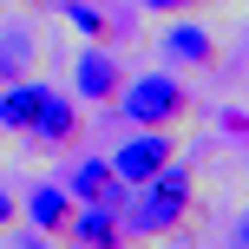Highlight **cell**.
Wrapping results in <instances>:
<instances>
[{
	"label": "cell",
	"instance_id": "7",
	"mask_svg": "<svg viewBox=\"0 0 249 249\" xmlns=\"http://www.w3.org/2000/svg\"><path fill=\"white\" fill-rule=\"evenodd\" d=\"M66 197H72V203H105V210H124L131 184L112 171V158H72V171H66Z\"/></svg>",
	"mask_w": 249,
	"mask_h": 249
},
{
	"label": "cell",
	"instance_id": "10",
	"mask_svg": "<svg viewBox=\"0 0 249 249\" xmlns=\"http://www.w3.org/2000/svg\"><path fill=\"white\" fill-rule=\"evenodd\" d=\"M66 243H92V249L124 243V223H118V210H105V203H79L72 223H66Z\"/></svg>",
	"mask_w": 249,
	"mask_h": 249
},
{
	"label": "cell",
	"instance_id": "3",
	"mask_svg": "<svg viewBox=\"0 0 249 249\" xmlns=\"http://www.w3.org/2000/svg\"><path fill=\"white\" fill-rule=\"evenodd\" d=\"M124 86V59L112 53V39H92L72 53V99L79 105H112Z\"/></svg>",
	"mask_w": 249,
	"mask_h": 249
},
{
	"label": "cell",
	"instance_id": "9",
	"mask_svg": "<svg viewBox=\"0 0 249 249\" xmlns=\"http://www.w3.org/2000/svg\"><path fill=\"white\" fill-rule=\"evenodd\" d=\"M20 210H26V223H33V236H66V223H72L79 203L66 197V184H33Z\"/></svg>",
	"mask_w": 249,
	"mask_h": 249
},
{
	"label": "cell",
	"instance_id": "8",
	"mask_svg": "<svg viewBox=\"0 0 249 249\" xmlns=\"http://www.w3.org/2000/svg\"><path fill=\"white\" fill-rule=\"evenodd\" d=\"M46 79H0V131H7V138H26V124H33L39 118V105H46Z\"/></svg>",
	"mask_w": 249,
	"mask_h": 249
},
{
	"label": "cell",
	"instance_id": "6",
	"mask_svg": "<svg viewBox=\"0 0 249 249\" xmlns=\"http://www.w3.org/2000/svg\"><path fill=\"white\" fill-rule=\"evenodd\" d=\"M158 53H164L171 66H190V72H203V66H216V59H223V39H216L203 20H190V13H171V26L158 33Z\"/></svg>",
	"mask_w": 249,
	"mask_h": 249
},
{
	"label": "cell",
	"instance_id": "14",
	"mask_svg": "<svg viewBox=\"0 0 249 249\" xmlns=\"http://www.w3.org/2000/svg\"><path fill=\"white\" fill-rule=\"evenodd\" d=\"M223 131L236 138V144H243V138H249V112H243V105H230V112H223Z\"/></svg>",
	"mask_w": 249,
	"mask_h": 249
},
{
	"label": "cell",
	"instance_id": "11",
	"mask_svg": "<svg viewBox=\"0 0 249 249\" xmlns=\"http://www.w3.org/2000/svg\"><path fill=\"white\" fill-rule=\"evenodd\" d=\"M66 26H72L79 39H112V13L99 7V0H59Z\"/></svg>",
	"mask_w": 249,
	"mask_h": 249
},
{
	"label": "cell",
	"instance_id": "5",
	"mask_svg": "<svg viewBox=\"0 0 249 249\" xmlns=\"http://www.w3.org/2000/svg\"><path fill=\"white\" fill-rule=\"evenodd\" d=\"M171 158H184V144H177V131H151V124H131V138L112 151V171L124 184H144L151 171H164Z\"/></svg>",
	"mask_w": 249,
	"mask_h": 249
},
{
	"label": "cell",
	"instance_id": "16",
	"mask_svg": "<svg viewBox=\"0 0 249 249\" xmlns=\"http://www.w3.org/2000/svg\"><path fill=\"white\" fill-rule=\"evenodd\" d=\"M7 7H26V13H33V7H46V0H7Z\"/></svg>",
	"mask_w": 249,
	"mask_h": 249
},
{
	"label": "cell",
	"instance_id": "2",
	"mask_svg": "<svg viewBox=\"0 0 249 249\" xmlns=\"http://www.w3.org/2000/svg\"><path fill=\"white\" fill-rule=\"evenodd\" d=\"M112 112L124 124H151V131H184L190 112H197V99H190V86L177 72H124V86H118V99H112Z\"/></svg>",
	"mask_w": 249,
	"mask_h": 249
},
{
	"label": "cell",
	"instance_id": "4",
	"mask_svg": "<svg viewBox=\"0 0 249 249\" xmlns=\"http://www.w3.org/2000/svg\"><path fill=\"white\" fill-rule=\"evenodd\" d=\"M26 144L53 151V158H59V151H79V144H86V112H79V99H66V92L53 86L46 105H39V118L26 124Z\"/></svg>",
	"mask_w": 249,
	"mask_h": 249
},
{
	"label": "cell",
	"instance_id": "1",
	"mask_svg": "<svg viewBox=\"0 0 249 249\" xmlns=\"http://www.w3.org/2000/svg\"><path fill=\"white\" fill-rule=\"evenodd\" d=\"M190 216H197V171L171 158L164 171H151L144 184H131V197H124L118 223H124V236L158 243V236H177Z\"/></svg>",
	"mask_w": 249,
	"mask_h": 249
},
{
	"label": "cell",
	"instance_id": "13",
	"mask_svg": "<svg viewBox=\"0 0 249 249\" xmlns=\"http://www.w3.org/2000/svg\"><path fill=\"white\" fill-rule=\"evenodd\" d=\"M131 7H144V13H197L203 0H131Z\"/></svg>",
	"mask_w": 249,
	"mask_h": 249
},
{
	"label": "cell",
	"instance_id": "12",
	"mask_svg": "<svg viewBox=\"0 0 249 249\" xmlns=\"http://www.w3.org/2000/svg\"><path fill=\"white\" fill-rule=\"evenodd\" d=\"M33 33H26V26H7V33H0V79H20L26 66H33Z\"/></svg>",
	"mask_w": 249,
	"mask_h": 249
},
{
	"label": "cell",
	"instance_id": "15",
	"mask_svg": "<svg viewBox=\"0 0 249 249\" xmlns=\"http://www.w3.org/2000/svg\"><path fill=\"white\" fill-rule=\"evenodd\" d=\"M13 216H20V197H13V190L0 184V230H13Z\"/></svg>",
	"mask_w": 249,
	"mask_h": 249
}]
</instances>
